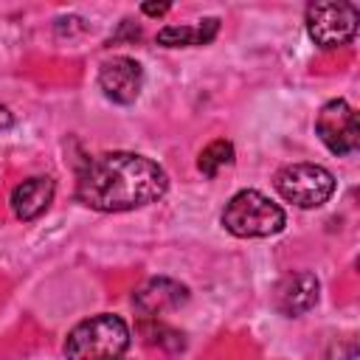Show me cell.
Segmentation results:
<instances>
[{"instance_id":"7c38bea8","label":"cell","mask_w":360,"mask_h":360,"mask_svg":"<svg viewBox=\"0 0 360 360\" xmlns=\"http://www.w3.org/2000/svg\"><path fill=\"white\" fill-rule=\"evenodd\" d=\"M231 163H233V143L225 141V138L211 141V143L200 152V158H197V169H200L208 180L217 177L219 169H225V166H231Z\"/></svg>"},{"instance_id":"8fae6325","label":"cell","mask_w":360,"mask_h":360,"mask_svg":"<svg viewBox=\"0 0 360 360\" xmlns=\"http://www.w3.org/2000/svg\"><path fill=\"white\" fill-rule=\"evenodd\" d=\"M219 31L217 17H205L194 25H166L158 31V45L163 48H191V45H208Z\"/></svg>"},{"instance_id":"9a60e30c","label":"cell","mask_w":360,"mask_h":360,"mask_svg":"<svg viewBox=\"0 0 360 360\" xmlns=\"http://www.w3.org/2000/svg\"><path fill=\"white\" fill-rule=\"evenodd\" d=\"M138 37H141V28H138L132 20H124V22H121V28H118V34H112V37H110V45H112V42H118V39H138Z\"/></svg>"},{"instance_id":"ba28073f","label":"cell","mask_w":360,"mask_h":360,"mask_svg":"<svg viewBox=\"0 0 360 360\" xmlns=\"http://www.w3.org/2000/svg\"><path fill=\"white\" fill-rule=\"evenodd\" d=\"M191 298L188 287L169 278V276H158V278H149L143 281L135 292H132V307L143 315V318H158L163 312H172V309H180L186 301Z\"/></svg>"},{"instance_id":"30bf717a","label":"cell","mask_w":360,"mask_h":360,"mask_svg":"<svg viewBox=\"0 0 360 360\" xmlns=\"http://www.w3.org/2000/svg\"><path fill=\"white\" fill-rule=\"evenodd\" d=\"M53 194H56V183L45 174H37V177H28V180L17 183L11 188L8 202H11V211H14L17 219L31 222V219L42 217L51 208Z\"/></svg>"},{"instance_id":"8992f818","label":"cell","mask_w":360,"mask_h":360,"mask_svg":"<svg viewBox=\"0 0 360 360\" xmlns=\"http://www.w3.org/2000/svg\"><path fill=\"white\" fill-rule=\"evenodd\" d=\"M315 132L323 141V146L343 158L352 155L360 146V124H357V112L352 110L349 101L343 98H332L326 101L318 115H315Z\"/></svg>"},{"instance_id":"ac0fdd59","label":"cell","mask_w":360,"mask_h":360,"mask_svg":"<svg viewBox=\"0 0 360 360\" xmlns=\"http://www.w3.org/2000/svg\"><path fill=\"white\" fill-rule=\"evenodd\" d=\"M118 360H121V357H118Z\"/></svg>"},{"instance_id":"5bb4252c","label":"cell","mask_w":360,"mask_h":360,"mask_svg":"<svg viewBox=\"0 0 360 360\" xmlns=\"http://www.w3.org/2000/svg\"><path fill=\"white\" fill-rule=\"evenodd\" d=\"M323 360H360V352H357V343L352 340H343V343H335Z\"/></svg>"},{"instance_id":"6da1fadb","label":"cell","mask_w":360,"mask_h":360,"mask_svg":"<svg viewBox=\"0 0 360 360\" xmlns=\"http://www.w3.org/2000/svg\"><path fill=\"white\" fill-rule=\"evenodd\" d=\"M169 188V174L135 152H101L79 163L76 200L101 214L135 211L158 202Z\"/></svg>"},{"instance_id":"3957f363","label":"cell","mask_w":360,"mask_h":360,"mask_svg":"<svg viewBox=\"0 0 360 360\" xmlns=\"http://www.w3.org/2000/svg\"><path fill=\"white\" fill-rule=\"evenodd\" d=\"M219 222L228 233L239 239H264V236H276L287 225V214L278 202H273L262 191L242 188L225 202Z\"/></svg>"},{"instance_id":"e0dca14e","label":"cell","mask_w":360,"mask_h":360,"mask_svg":"<svg viewBox=\"0 0 360 360\" xmlns=\"http://www.w3.org/2000/svg\"><path fill=\"white\" fill-rule=\"evenodd\" d=\"M11 127H14V112L0 104V132H3V129H11Z\"/></svg>"},{"instance_id":"52a82bcc","label":"cell","mask_w":360,"mask_h":360,"mask_svg":"<svg viewBox=\"0 0 360 360\" xmlns=\"http://www.w3.org/2000/svg\"><path fill=\"white\" fill-rule=\"evenodd\" d=\"M98 87L101 93L121 107H129L138 101L143 87V68L132 56H112L98 65Z\"/></svg>"},{"instance_id":"4fadbf2b","label":"cell","mask_w":360,"mask_h":360,"mask_svg":"<svg viewBox=\"0 0 360 360\" xmlns=\"http://www.w3.org/2000/svg\"><path fill=\"white\" fill-rule=\"evenodd\" d=\"M138 329H141V335L146 338V343H152V346H160V349H169V352H180L186 343H183V335L177 332V329H172V326H166L163 321H158V318H143L141 323H138Z\"/></svg>"},{"instance_id":"5b68a950","label":"cell","mask_w":360,"mask_h":360,"mask_svg":"<svg viewBox=\"0 0 360 360\" xmlns=\"http://www.w3.org/2000/svg\"><path fill=\"white\" fill-rule=\"evenodd\" d=\"M307 34L318 48H343L354 39L360 11L354 3H309L307 6Z\"/></svg>"},{"instance_id":"2e32d148","label":"cell","mask_w":360,"mask_h":360,"mask_svg":"<svg viewBox=\"0 0 360 360\" xmlns=\"http://www.w3.org/2000/svg\"><path fill=\"white\" fill-rule=\"evenodd\" d=\"M169 8H172L169 3H143V6H141V11L149 14V17H163Z\"/></svg>"},{"instance_id":"277c9868","label":"cell","mask_w":360,"mask_h":360,"mask_svg":"<svg viewBox=\"0 0 360 360\" xmlns=\"http://www.w3.org/2000/svg\"><path fill=\"white\" fill-rule=\"evenodd\" d=\"M273 186L295 208H321L335 194V174L318 163H290L276 172Z\"/></svg>"},{"instance_id":"9c48e42d","label":"cell","mask_w":360,"mask_h":360,"mask_svg":"<svg viewBox=\"0 0 360 360\" xmlns=\"http://www.w3.org/2000/svg\"><path fill=\"white\" fill-rule=\"evenodd\" d=\"M318 290H321V284H318L315 273H309V270L287 273L276 284V295H273L276 309L287 318H298L318 304Z\"/></svg>"},{"instance_id":"7a4b0ae2","label":"cell","mask_w":360,"mask_h":360,"mask_svg":"<svg viewBox=\"0 0 360 360\" xmlns=\"http://www.w3.org/2000/svg\"><path fill=\"white\" fill-rule=\"evenodd\" d=\"M129 346V326L121 315H93L65 338V360H118Z\"/></svg>"}]
</instances>
